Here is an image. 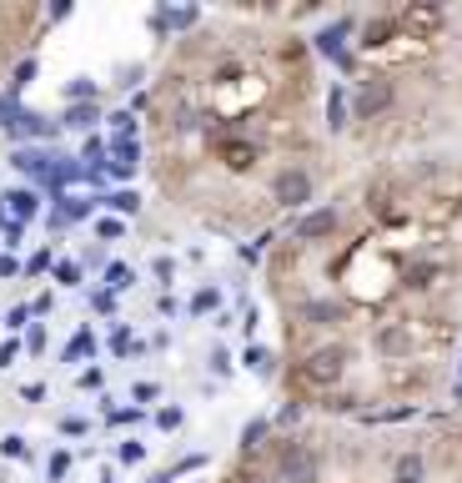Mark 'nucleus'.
Returning a JSON list of instances; mask_svg holds the SVG:
<instances>
[{"instance_id": "obj_1", "label": "nucleus", "mask_w": 462, "mask_h": 483, "mask_svg": "<svg viewBox=\"0 0 462 483\" xmlns=\"http://www.w3.org/2000/svg\"><path fill=\"white\" fill-rule=\"evenodd\" d=\"M347 362H352V353L342 343H322V347H307L302 353V362H296V383L312 393H322V388H337L342 373H347Z\"/></svg>"}, {"instance_id": "obj_2", "label": "nucleus", "mask_w": 462, "mask_h": 483, "mask_svg": "<svg viewBox=\"0 0 462 483\" xmlns=\"http://www.w3.org/2000/svg\"><path fill=\"white\" fill-rule=\"evenodd\" d=\"M312 191H317V182H312L307 167H292V161H287V167L272 172V202L277 206H307Z\"/></svg>"}, {"instance_id": "obj_3", "label": "nucleus", "mask_w": 462, "mask_h": 483, "mask_svg": "<svg viewBox=\"0 0 462 483\" xmlns=\"http://www.w3.org/2000/svg\"><path fill=\"white\" fill-rule=\"evenodd\" d=\"M392 101H397V86H392L387 76H367L352 91V116L357 121H377L382 111H392Z\"/></svg>"}, {"instance_id": "obj_4", "label": "nucleus", "mask_w": 462, "mask_h": 483, "mask_svg": "<svg viewBox=\"0 0 462 483\" xmlns=\"http://www.w3.org/2000/svg\"><path fill=\"white\" fill-rule=\"evenodd\" d=\"M277 479L281 483H317V458H312V448H302V443H281Z\"/></svg>"}, {"instance_id": "obj_5", "label": "nucleus", "mask_w": 462, "mask_h": 483, "mask_svg": "<svg viewBox=\"0 0 462 483\" xmlns=\"http://www.w3.org/2000/svg\"><path fill=\"white\" fill-rule=\"evenodd\" d=\"M11 167H16L20 176L41 182V187H50V176H56V156H46V152H26V146H20V152L11 156Z\"/></svg>"}, {"instance_id": "obj_6", "label": "nucleus", "mask_w": 462, "mask_h": 483, "mask_svg": "<svg viewBox=\"0 0 462 483\" xmlns=\"http://www.w3.org/2000/svg\"><path fill=\"white\" fill-rule=\"evenodd\" d=\"M302 323H312V328H332V323H342L347 317V302H332V297H312V302H302V312H296Z\"/></svg>"}, {"instance_id": "obj_7", "label": "nucleus", "mask_w": 462, "mask_h": 483, "mask_svg": "<svg viewBox=\"0 0 462 483\" xmlns=\"http://www.w3.org/2000/svg\"><path fill=\"white\" fill-rule=\"evenodd\" d=\"M337 227H342V217L332 206H322V212H307V217L296 222V237H302V242H322V237H332Z\"/></svg>"}, {"instance_id": "obj_8", "label": "nucleus", "mask_w": 462, "mask_h": 483, "mask_svg": "<svg viewBox=\"0 0 462 483\" xmlns=\"http://www.w3.org/2000/svg\"><path fill=\"white\" fill-rule=\"evenodd\" d=\"M216 156H221V167H231V172H251L257 167V146L251 141H216Z\"/></svg>"}, {"instance_id": "obj_9", "label": "nucleus", "mask_w": 462, "mask_h": 483, "mask_svg": "<svg viewBox=\"0 0 462 483\" xmlns=\"http://www.w3.org/2000/svg\"><path fill=\"white\" fill-rule=\"evenodd\" d=\"M347 35H352V16H342L337 26H327L322 35H317V51H322V56H332V61H352V56H347V51H342V41H347Z\"/></svg>"}, {"instance_id": "obj_10", "label": "nucleus", "mask_w": 462, "mask_h": 483, "mask_svg": "<svg viewBox=\"0 0 462 483\" xmlns=\"http://www.w3.org/2000/svg\"><path fill=\"white\" fill-rule=\"evenodd\" d=\"M136 167H141V152H136V141H111V161H106V172L111 176H136Z\"/></svg>"}, {"instance_id": "obj_11", "label": "nucleus", "mask_w": 462, "mask_h": 483, "mask_svg": "<svg viewBox=\"0 0 462 483\" xmlns=\"http://www.w3.org/2000/svg\"><path fill=\"white\" fill-rule=\"evenodd\" d=\"M5 206H11V222H31L35 212H41V191L35 187H16L11 197H5Z\"/></svg>"}, {"instance_id": "obj_12", "label": "nucleus", "mask_w": 462, "mask_h": 483, "mask_svg": "<svg viewBox=\"0 0 462 483\" xmlns=\"http://www.w3.org/2000/svg\"><path fill=\"white\" fill-rule=\"evenodd\" d=\"M377 347H382L387 358H402V353L412 347V332L402 328V323H392V328H382V332H377Z\"/></svg>"}, {"instance_id": "obj_13", "label": "nucleus", "mask_w": 462, "mask_h": 483, "mask_svg": "<svg viewBox=\"0 0 462 483\" xmlns=\"http://www.w3.org/2000/svg\"><path fill=\"white\" fill-rule=\"evenodd\" d=\"M101 121V111H96V101H81V106H65L61 126L65 131H91V126Z\"/></svg>"}, {"instance_id": "obj_14", "label": "nucleus", "mask_w": 462, "mask_h": 483, "mask_svg": "<svg viewBox=\"0 0 462 483\" xmlns=\"http://www.w3.org/2000/svg\"><path fill=\"white\" fill-rule=\"evenodd\" d=\"M392 31H397V16H377V20H367V31H362V46H367V51H382Z\"/></svg>"}, {"instance_id": "obj_15", "label": "nucleus", "mask_w": 462, "mask_h": 483, "mask_svg": "<svg viewBox=\"0 0 462 483\" xmlns=\"http://www.w3.org/2000/svg\"><path fill=\"white\" fill-rule=\"evenodd\" d=\"M437 20H443V11H437V5H407V11L397 16V26H417V31H432Z\"/></svg>"}, {"instance_id": "obj_16", "label": "nucleus", "mask_w": 462, "mask_h": 483, "mask_svg": "<svg viewBox=\"0 0 462 483\" xmlns=\"http://www.w3.org/2000/svg\"><path fill=\"white\" fill-rule=\"evenodd\" d=\"M101 206H106V212H121V217H136V212H141V197L131 187H121V191H111V197H101Z\"/></svg>"}, {"instance_id": "obj_17", "label": "nucleus", "mask_w": 462, "mask_h": 483, "mask_svg": "<svg viewBox=\"0 0 462 483\" xmlns=\"http://www.w3.org/2000/svg\"><path fill=\"white\" fill-rule=\"evenodd\" d=\"M16 136H56V121H46V116L26 111V116L16 121Z\"/></svg>"}, {"instance_id": "obj_18", "label": "nucleus", "mask_w": 462, "mask_h": 483, "mask_svg": "<svg viewBox=\"0 0 462 483\" xmlns=\"http://www.w3.org/2000/svg\"><path fill=\"white\" fill-rule=\"evenodd\" d=\"M81 101H96V81L91 76L65 81V106H81Z\"/></svg>"}, {"instance_id": "obj_19", "label": "nucleus", "mask_w": 462, "mask_h": 483, "mask_svg": "<svg viewBox=\"0 0 462 483\" xmlns=\"http://www.w3.org/2000/svg\"><path fill=\"white\" fill-rule=\"evenodd\" d=\"M96 206H101V197H76V202H61V217L65 222H86Z\"/></svg>"}, {"instance_id": "obj_20", "label": "nucleus", "mask_w": 462, "mask_h": 483, "mask_svg": "<svg viewBox=\"0 0 462 483\" xmlns=\"http://www.w3.org/2000/svg\"><path fill=\"white\" fill-rule=\"evenodd\" d=\"M91 353H96V338H91L86 328H81L76 338L65 343V362H81V358H91Z\"/></svg>"}, {"instance_id": "obj_21", "label": "nucleus", "mask_w": 462, "mask_h": 483, "mask_svg": "<svg viewBox=\"0 0 462 483\" xmlns=\"http://www.w3.org/2000/svg\"><path fill=\"white\" fill-rule=\"evenodd\" d=\"M266 433H272V418H251L247 428H242V448H247V453H251V448H262V438H266Z\"/></svg>"}, {"instance_id": "obj_22", "label": "nucleus", "mask_w": 462, "mask_h": 483, "mask_svg": "<svg viewBox=\"0 0 462 483\" xmlns=\"http://www.w3.org/2000/svg\"><path fill=\"white\" fill-rule=\"evenodd\" d=\"M35 71H41V61H35V56H26V61H20L16 66V76H11V91H26V86H31V81H35Z\"/></svg>"}, {"instance_id": "obj_23", "label": "nucleus", "mask_w": 462, "mask_h": 483, "mask_svg": "<svg viewBox=\"0 0 462 483\" xmlns=\"http://www.w3.org/2000/svg\"><path fill=\"white\" fill-rule=\"evenodd\" d=\"M397 483H422V458H417V453L397 458Z\"/></svg>"}, {"instance_id": "obj_24", "label": "nucleus", "mask_w": 462, "mask_h": 483, "mask_svg": "<svg viewBox=\"0 0 462 483\" xmlns=\"http://www.w3.org/2000/svg\"><path fill=\"white\" fill-rule=\"evenodd\" d=\"M327 116H332V121H327L332 131H342V126H347V96H342V91H332V101H327Z\"/></svg>"}, {"instance_id": "obj_25", "label": "nucleus", "mask_w": 462, "mask_h": 483, "mask_svg": "<svg viewBox=\"0 0 462 483\" xmlns=\"http://www.w3.org/2000/svg\"><path fill=\"white\" fill-rule=\"evenodd\" d=\"M65 473H71V453L56 448V453H50V464H46V479H50V483H61Z\"/></svg>"}, {"instance_id": "obj_26", "label": "nucleus", "mask_w": 462, "mask_h": 483, "mask_svg": "<svg viewBox=\"0 0 462 483\" xmlns=\"http://www.w3.org/2000/svg\"><path fill=\"white\" fill-rule=\"evenodd\" d=\"M121 232H126L121 217H101V222H96V237H101V242H116Z\"/></svg>"}, {"instance_id": "obj_27", "label": "nucleus", "mask_w": 462, "mask_h": 483, "mask_svg": "<svg viewBox=\"0 0 462 483\" xmlns=\"http://www.w3.org/2000/svg\"><path fill=\"white\" fill-rule=\"evenodd\" d=\"M26 272H31V277H35V272H56V252H35V257H31V262H26Z\"/></svg>"}, {"instance_id": "obj_28", "label": "nucleus", "mask_w": 462, "mask_h": 483, "mask_svg": "<svg viewBox=\"0 0 462 483\" xmlns=\"http://www.w3.org/2000/svg\"><path fill=\"white\" fill-rule=\"evenodd\" d=\"M106 282H111V292H121L126 282H131V267H126V262H111L106 267Z\"/></svg>"}, {"instance_id": "obj_29", "label": "nucleus", "mask_w": 462, "mask_h": 483, "mask_svg": "<svg viewBox=\"0 0 462 483\" xmlns=\"http://www.w3.org/2000/svg\"><path fill=\"white\" fill-rule=\"evenodd\" d=\"M216 302H221V292H216V287H201V292L191 297V312H212Z\"/></svg>"}, {"instance_id": "obj_30", "label": "nucleus", "mask_w": 462, "mask_h": 483, "mask_svg": "<svg viewBox=\"0 0 462 483\" xmlns=\"http://www.w3.org/2000/svg\"><path fill=\"white\" fill-rule=\"evenodd\" d=\"M56 282H61V287H76L81 282V262H56Z\"/></svg>"}, {"instance_id": "obj_31", "label": "nucleus", "mask_w": 462, "mask_h": 483, "mask_svg": "<svg viewBox=\"0 0 462 483\" xmlns=\"http://www.w3.org/2000/svg\"><path fill=\"white\" fill-rule=\"evenodd\" d=\"M111 126H116V136H121V141H131V131H136V116H131V111H116V116H111Z\"/></svg>"}, {"instance_id": "obj_32", "label": "nucleus", "mask_w": 462, "mask_h": 483, "mask_svg": "<svg viewBox=\"0 0 462 483\" xmlns=\"http://www.w3.org/2000/svg\"><path fill=\"white\" fill-rule=\"evenodd\" d=\"M0 453H5V458H31V448H26V438H20V433L5 438V443H0Z\"/></svg>"}, {"instance_id": "obj_33", "label": "nucleus", "mask_w": 462, "mask_h": 483, "mask_svg": "<svg viewBox=\"0 0 462 483\" xmlns=\"http://www.w3.org/2000/svg\"><path fill=\"white\" fill-rule=\"evenodd\" d=\"M247 362L257 373H272V358H266V347H247Z\"/></svg>"}, {"instance_id": "obj_34", "label": "nucleus", "mask_w": 462, "mask_h": 483, "mask_svg": "<svg viewBox=\"0 0 462 483\" xmlns=\"http://www.w3.org/2000/svg\"><path fill=\"white\" fill-rule=\"evenodd\" d=\"M141 458H146V443H136V438L121 443V464H141Z\"/></svg>"}, {"instance_id": "obj_35", "label": "nucleus", "mask_w": 462, "mask_h": 483, "mask_svg": "<svg viewBox=\"0 0 462 483\" xmlns=\"http://www.w3.org/2000/svg\"><path fill=\"white\" fill-rule=\"evenodd\" d=\"M0 232H5V247H20V237H26V222H5Z\"/></svg>"}, {"instance_id": "obj_36", "label": "nucleus", "mask_w": 462, "mask_h": 483, "mask_svg": "<svg viewBox=\"0 0 462 483\" xmlns=\"http://www.w3.org/2000/svg\"><path fill=\"white\" fill-rule=\"evenodd\" d=\"M181 408H161V413H156V423H161V428H181Z\"/></svg>"}, {"instance_id": "obj_37", "label": "nucleus", "mask_w": 462, "mask_h": 483, "mask_svg": "<svg viewBox=\"0 0 462 483\" xmlns=\"http://www.w3.org/2000/svg\"><path fill=\"white\" fill-rule=\"evenodd\" d=\"M96 312H116V292H111V287H101V292H96Z\"/></svg>"}, {"instance_id": "obj_38", "label": "nucleus", "mask_w": 462, "mask_h": 483, "mask_svg": "<svg viewBox=\"0 0 462 483\" xmlns=\"http://www.w3.org/2000/svg\"><path fill=\"white\" fill-rule=\"evenodd\" d=\"M26 317H31V308H11L5 312V328H26Z\"/></svg>"}, {"instance_id": "obj_39", "label": "nucleus", "mask_w": 462, "mask_h": 483, "mask_svg": "<svg viewBox=\"0 0 462 483\" xmlns=\"http://www.w3.org/2000/svg\"><path fill=\"white\" fill-rule=\"evenodd\" d=\"M136 403H156V383H136Z\"/></svg>"}, {"instance_id": "obj_40", "label": "nucleus", "mask_w": 462, "mask_h": 483, "mask_svg": "<svg viewBox=\"0 0 462 483\" xmlns=\"http://www.w3.org/2000/svg\"><path fill=\"white\" fill-rule=\"evenodd\" d=\"M61 433H71V438H81V433H86V418H65V423H61Z\"/></svg>"}, {"instance_id": "obj_41", "label": "nucleus", "mask_w": 462, "mask_h": 483, "mask_svg": "<svg viewBox=\"0 0 462 483\" xmlns=\"http://www.w3.org/2000/svg\"><path fill=\"white\" fill-rule=\"evenodd\" d=\"M20 353V343H0V368H11V358Z\"/></svg>"}, {"instance_id": "obj_42", "label": "nucleus", "mask_w": 462, "mask_h": 483, "mask_svg": "<svg viewBox=\"0 0 462 483\" xmlns=\"http://www.w3.org/2000/svg\"><path fill=\"white\" fill-rule=\"evenodd\" d=\"M131 418H141V408H116L111 413V423H131Z\"/></svg>"}, {"instance_id": "obj_43", "label": "nucleus", "mask_w": 462, "mask_h": 483, "mask_svg": "<svg viewBox=\"0 0 462 483\" xmlns=\"http://www.w3.org/2000/svg\"><path fill=\"white\" fill-rule=\"evenodd\" d=\"M26 347H31V353H41V347H46V332H41V328H31V338H26Z\"/></svg>"}, {"instance_id": "obj_44", "label": "nucleus", "mask_w": 462, "mask_h": 483, "mask_svg": "<svg viewBox=\"0 0 462 483\" xmlns=\"http://www.w3.org/2000/svg\"><path fill=\"white\" fill-rule=\"evenodd\" d=\"M16 272H20L16 257H0V277H16Z\"/></svg>"}, {"instance_id": "obj_45", "label": "nucleus", "mask_w": 462, "mask_h": 483, "mask_svg": "<svg viewBox=\"0 0 462 483\" xmlns=\"http://www.w3.org/2000/svg\"><path fill=\"white\" fill-rule=\"evenodd\" d=\"M236 483H266V479H257V473H242V479H236Z\"/></svg>"}, {"instance_id": "obj_46", "label": "nucleus", "mask_w": 462, "mask_h": 483, "mask_svg": "<svg viewBox=\"0 0 462 483\" xmlns=\"http://www.w3.org/2000/svg\"><path fill=\"white\" fill-rule=\"evenodd\" d=\"M151 483H171V473H161V479H151Z\"/></svg>"}, {"instance_id": "obj_47", "label": "nucleus", "mask_w": 462, "mask_h": 483, "mask_svg": "<svg viewBox=\"0 0 462 483\" xmlns=\"http://www.w3.org/2000/svg\"><path fill=\"white\" fill-rule=\"evenodd\" d=\"M101 483H116V479H111V473H101Z\"/></svg>"}]
</instances>
